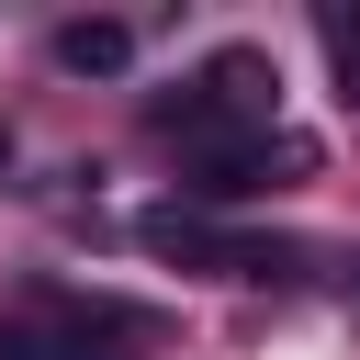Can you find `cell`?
<instances>
[{"label":"cell","instance_id":"1","mask_svg":"<svg viewBox=\"0 0 360 360\" xmlns=\"http://www.w3.org/2000/svg\"><path fill=\"white\" fill-rule=\"evenodd\" d=\"M281 124V68L259 56V45H214L158 112H146V135L158 146H180V158H214V146H236V135H270Z\"/></svg>","mask_w":360,"mask_h":360},{"label":"cell","instance_id":"2","mask_svg":"<svg viewBox=\"0 0 360 360\" xmlns=\"http://www.w3.org/2000/svg\"><path fill=\"white\" fill-rule=\"evenodd\" d=\"M169 326L124 292H34L22 315H0V360H146Z\"/></svg>","mask_w":360,"mask_h":360},{"label":"cell","instance_id":"3","mask_svg":"<svg viewBox=\"0 0 360 360\" xmlns=\"http://www.w3.org/2000/svg\"><path fill=\"white\" fill-rule=\"evenodd\" d=\"M135 236H146L158 259H180V270H225V281H292V270H304L292 236H225V225H202L191 202H158Z\"/></svg>","mask_w":360,"mask_h":360},{"label":"cell","instance_id":"4","mask_svg":"<svg viewBox=\"0 0 360 360\" xmlns=\"http://www.w3.org/2000/svg\"><path fill=\"white\" fill-rule=\"evenodd\" d=\"M180 169H191V191H202V202H259V191L304 180V169H315V146L270 124V135H236V146H214V158H180Z\"/></svg>","mask_w":360,"mask_h":360},{"label":"cell","instance_id":"5","mask_svg":"<svg viewBox=\"0 0 360 360\" xmlns=\"http://www.w3.org/2000/svg\"><path fill=\"white\" fill-rule=\"evenodd\" d=\"M56 68H68V79H112V68H135V22H56Z\"/></svg>","mask_w":360,"mask_h":360},{"label":"cell","instance_id":"6","mask_svg":"<svg viewBox=\"0 0 360 360\" xmlns=\"http://www.w3.org/2000/svg\"><path fill=\"white\" fill-rule=\"evenodd\" d=\"M326 45H338V101L360 112V11H326Z\"/></svg>","mask_w":360,"mask_h":360},{"label":"cell","instance_id":"7","mask_svg":"<svg viewBox=\"0 0 360 360\" xmlns=\"http://www.w3.org/2000/svg\"><path fill=\"white\" fill-rule=\"evenodd\" d=\"M0 169H11V135H0Z\"/></svg>","mask_w":360,"mask_h":360}]
</instances>
